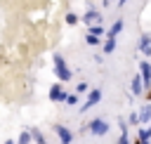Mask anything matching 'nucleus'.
<instances>
[{
	"label": "nucleus",
	"instance_id": "nucleus-23",
	"mask_svg": "<svg viewBox=\"0 0 151 144\" xmlns=\"http://www.w3.org/2000/svg\"><path fill=\"white\" fill-rule=\"evenodd\" d=\"M118 144H132V142H130L127 135H120V137H118Z\"/></svg>",
	"mask_w": 151,
	"mask_h": 144
},
{
	"label": "nucleus",
	"instance_id": "nucleus-6",
	"mask_svg": "<svg viewBox=\"0 0 151 144\" xmlns=\"http://www.w3.org/2000/svg\"><path fill=\"white\" fill-rule=\"evenodd\" d=\"M101 19H104V17H101V12H99L97 7H92V5H90V7L85 9V14L80 17V21H83L85 26H92V24H101Z\"/></svg>",
	"mask_w": 151,
	"mask_h": 144
},
{
	"label": "nucleus",
	"instance_id": "nucleus-22",
	"mask_svg": "<svg viewBox=\"0 0 151 144\" xmlns=\"http://www.w3.org/2000/svg\"><path fill=\"white\" fill-rule=\"evenodd\" d=\"M118 127H120V135H127L130 127H127V120H118Z\"/></svg>",
	"mask_w": 151,
	"mask_h": 144
},
{
	"label": "nucleus",
	"instance_id": "nucleus-5",
	"mask_svg": "<svg viewBox=\"0 0 151 144\" xmlns=\"http://www.w3.org/2000/svg\"><path fill=\"white\" fill-rule=\"evenodd\" d=\"M52 130H54V135H57V139H59L61 144H73V139H76V132H73L71 127H66V125L57 123Z\"/></svg>",
	"mask_w": 151,
	"mask_h": 144
},
{
	"label": "nucleus",
	"instance_id": "nucleus-25",
	"mask_svg": "<svg viewBox=\"0 0 151 144\" xmlns=\"http://www.w3.org/2000/svg\"><path fill=\"white\" fill-rule=\"evenodd\" d=\"M144 94H146V102H149V104H151V90H146V92H144Z\"/></svg>",
	"mask_w": 151,
	"mask_h": 144
},
{
	"label": "nucleus",
	"instance_id": "nucleus-14",
	"mask_svg": "<svg viewBox=\"0 0 151 144\" xmlns=\"http://www.w3.org/2000/svg\"><path fill=\"white\" fill-rule=\"evenodd\" d=\"M28 132H31V139H33L35 144H47V142H45V135H42L38 127H28Z\"/></svg>",
	"mask_w": 151,
	"mask_h": 144
},
{
	"label": "nucleus",
	"instance_id": "nucleus-10",
	"mask_svg": "<svg viewBox=\"0 0 151 144\" xmlns=\"http://www.w3.org/2000/svg\"><path fill=\"white\" fill-rule=\"evenodd\" d=\"M123 26H125V21H123V17H118V19L111 24V28H106V38H118L120 31H123Z\"/></svg>",
	"mask_w": 151,
	"mask_h": 144
},
{
	"label": "nucleus",
	"instance_id": "nucleus-9",
	"mask_svg": "<svg viewBox=\"0 0 151 144\" xmlns=\"http://www.w3.org/2000/svg\"><path fill=\"white\" fill-rule=\"evenodd\" d=\"M144 83H142V76L139 73H134L132 76V85H130V92H132V97H139V94H144Z\"/></svg>",
	"mask_w": 151,
	"mask_h": 144
},
{
	"label": "nucleus",
	"instance_id": "nucleus-27",
	"mask_svg": "<svg viewBox=\"0 0 151 144\" xmlns=\"http://www.w3.org/2000/svg\"><path fill=\"white\" fill-rule=\"evenodd\" d=\"M132 144H142V139H139V137H134V139H132Z\"/></svg>",
	"mask_w": 151,
	"mask_h": 144
},
{
	"label": "nucleus",
	"instance_id": "nucleus-19",
	"mask_svg": "<svg viewBox=\"0 0 151 144\" xmlns=\"http://www.w3.org/2000/svg\"><path fill=\"white\" fill-rule=\"evenodd\" d=\"M85 42L92 45V47H97V45H101V38H97V35H92V33H85Z\"/></svg>",
	"mask_w": 151,
	"mask_h": 144
},
{
	"label": "nucleus",
	"instance_id": "nucleus-11",
	"mask_svg": "<svg viewBox=\"0 0 151 144\" xmlns=\"http://www.w3.org/2000/svg\"><path fill=\"white\" fill-rule=\"evenodd\" d=\"M149 123H151V104L146 102L139 109V125H149Z\"/></svg>",
	"mask_w": 151,
	"mask_h": 144
},
{
	"label": "nucleus",
	"instance_id": "nucleus-24",
	"mask_svg": "<svg viewBox=\"0 0 151 144\" xmlns=\"http://www.w3.org/2000/svg\"><path fill=\"white\" fill-rule=\"evenodd\" d=\"M127 2H130V0H116V5H118V7H125Z\"/></svg>",
	"mask_w": 151,
	"mask_h": 144
},
{
	"label": "nucleus",
	"instance_id": "nucleus-3",
	"mask_svg": "<svg viewBox=\"0 0 151 144\" xmlns=\"http://www.w3.org/2000/svg\"><path fill=\"white\" fill-rule=\"evenodd\" d=\"M85 130H90L94 137H104V135L111 130V125H109V120H104V118H92V120L85 125Z\"/></svg>",
	"mask_w": 151,
	"mask_h": 144
},
{
	"label": "nucleus",
	"instance_id": "nucleus-8",
	"mask_svg": "<svg viewBox=\"0 0 151 144\" xmlns=\"http://www.w3.org/2000/svg\"><path fill=\"white\" fill-rule=\"evenodd\" d=\"M139 52L144 54V59H151V33L139 35Z\"/></svg>",
	"mask_w": 151,
	"mask_h": 144
},
{
	"label": "nucleus",
	"instance_id": "nucleus-18",
	"mask_svg": "<svg viewBox=\"0 0 151 144\" xmlns=\"http://www.w3.org/2000/svg\"><path fill=\"white\" fill-rule=\"evenodd\" d=\"M33 139H31V132L28 130H21L19 132V139H17V144H31Z\"/></svg>",
	"mask_w": 151,
	"mask_h": 144
},
{
	"label": "nucleus",
	"instance_id": "nucleus-13",
	"mask_svg": "<svg viewBox=\"0 0 151 144\" xmlns=\"http://www.w3.org/2000/svg\"><path fill=\"white\" fill-rule=\"evenodd\" d=\"M137 137L142 142H151V125H139L137 127Z\"/></svg>",
	"mask_w": 151,
	"mask_h": 144
},
{
	"label": "nucleus",
	"instance_id": "nucleus-17",
	"mask_svg": "<svg viewBox=\"0 0 151 144\" xmlns=\"http://www.w3.org/2000/svg\"><path fill=\"white\" fill-rule=\"evenodd\" d=\"M66 24L68 26H76V24H80V14H76V12H66Z\"/></svg>",
	"mask_w": 151,
	"mask_h": 144
},
{
	"label": "nucleus",
	"instance_id": "nucleus-7",
	"mask_svg": "<svg viewBox=\"0 0 151 144\" xmlns=\"http://www.w3.org/2000/svg\"><path fill=\"white\" fill-rule=\"evenodd\" d=\"M139 76H142V83L146 90H151V59H142L139 61ZM144 90V92H146Z\"/></svg>",
	"mask_w": 151,
	"mask_h": 144
},
{
	"label": "nucleus",
	"instance_id": "nucleus-1",
	"mask_svg": "<svg viewBox=\"0 0 151 144\" xmlns=\"http://www.w3.org/2000/svg\"><path fill=\"white\" fill-rule=\"evenodd\" d=\"M52 66H54V76H57L59 83L73 80V71H71V66L66 64V59L61 54H52Z\"/></svg>",
	"mask_w": 151,
	"mask_h": 144
},
{
	"label": "nucleus",
	"instance_id": "nucleus-16",
	"mask_svg": "<svg viewBox=\"0 0 151 144\" xmlns=\"http://www.w3.org/2000/svg\"><path fill=\"white\" fill-rule=\"evenodd\" d=\"M64 104H68V106H80V94H76V92H68Z\"/></svg>",
	"mask_w": 151,
	"mask_h": 144
},
{
	"label": "nucleus",
	"instance_id": "nucleus-28",
	"mask_svg": "<svg viewBox=\"0 0 151 144\" xmlns=\"http://www.w3.org/2000/svg\"><path fill=\"white\" fill-rule=\"evenodd\" d=\"M101 2H104L106 7H109V5H113V0H101Z\"/></svg>",
	"mask_w": 151,
	"mask_h": 144
},
{
	"label": "nucleus",
	"instance_id": "nucleus-12",
	"mask_svg": "<svg viewBox=\"0 0 151 144\" xmlns=\"http://www.w3.org/2000/svg\"><path fill=\"white\" fill-rule=\"evenodd\" d=\"M116 45H118L116 38H106V40L101 42V52H104V54H113V52H116Z\"/></svg>",
	"mask_w": 151,
	"mask_h": 144
},
{
	"label": "nucleus",
	"instance_id": "nucleus-2",
	"mask_svg": "<svg viewBox=\"0 0 151 144\" xmlns=\"http://www.w3.org/2000/svg\"><path fill=\"white\" fill-rule=\"evenodd\" d=\"M101 97H104V92H101V87H92L90 92H87V97H85V102L78 106V113H87L92 106H97L99 102H101Z\"/></svg>",
	"mask_w": 151,
	"mask_h": 144
},
{
	"label": "nucleus",
	"instance_id": "nucleus-4",
	"mask_svg": "<svg viewBox=\"0 0 151 144\" xmlns=\"http://www.w3.org/2000/svg\"><path fill=\"white\" fill-rule=\"evenodd\" d=\"M66 94H68V90L64 87V83H54L52 87H50V92H47V97H50V102H54V104H64L66 102Z\"/></svg>",
	"mask_w": 151,
	"mask_h": 144
},
{
	"label": "nucleus",
	"instance_id": "nucleus-20",
	"mask_svg": "<svg viewBox=\"0 0 151 144\" xmlns=\"http://www.w3.org/2000/svg\"><path fill=\"white\" fill-rule=\"evenodd\" d=\"M87 92H90V85H87L85 80H80V83L76 85V94H80V97H83V94H87Z\"/></svg>",
	"mask_w": 151,
	"mask_h": 144
},
{
	"label": "nucleus",
	"instance_id": "nucleus-15",
	"mask_svg": "<svg viewBox=\"0 0 151 144\" xmlns=\"http://www.w3.org/2000/svg\"><path fill=\"white\" fill-rule=\"evenodd\" d=\"M87 33H92V35L101 38V35H106V28H104L101 24H92V26H87Z\"/></svg>",
	"mask_w": 151,
	"mask_h": 144
},
{
	"label": "nucleus",
	"instance_id": "nucleus-26",
	"mask_svg": "<svg viewBox=\"0 0 151 144\" xmlns=\"http://www.w3.org/2000/svg\"><path fill=\"white\" fill-rule=\"evenodd\" d=\"M5 144H17V139H5Z\"/></svg>",
	"mask_w": 151,
	"mask_h": 144
},
{
	"label": "nucleus",
	"instance_id": "nucleus-21",
	"mask_svg": "<svg viewBox=\"0 0 151 144\" xmlns=\"http://www.w3.org/2000/svg\"><path fill=\"white\" fill-rule=\"evenodd\" d=\"M127 125H137V127H139V111H130V116H127Z\"/></svg>",
	"mask_w": 151,
	"mask_h": 144
}]
</instances>
